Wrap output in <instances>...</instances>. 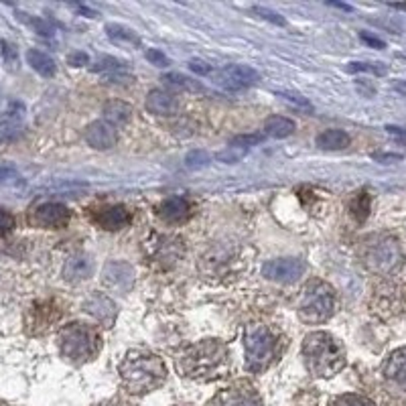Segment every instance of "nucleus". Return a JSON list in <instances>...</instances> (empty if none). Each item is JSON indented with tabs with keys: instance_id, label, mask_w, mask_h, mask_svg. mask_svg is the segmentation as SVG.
Segmentation results:
<instances>
[{
	"instance_id": "f257e3e1",
	"label": "nucleus",
	"mask_w": 406,
	"mask_h": 406,
	"mask_svg": "<svg viewBox=\"0 0 406 406\" xmlns=\"http://www.w3.org/2000/svg\"><path fill=\"white\" fill-rule=\"evenodd\" d=\"M228 350L219 339H203L179 353L177 370L181 376L193 380H209L226 365Z\"/></svg>"
},
{
	"instance_id": "f03ea898",
	"label": "nucleus",
	"mask_w": 406,
	"mask_h": 406,
	"mask_svg": "<svg viewBox=\"0 0 406 406\" xmlns=\"http://www.w3.org/2000/svg\"><path fill=\"white\" fill-rule=\"evenodd\" d=\"M120 378L128 392L147 394L165 382L167 368L155 353L130 352L120 364Z\"/></svg>"
},
{
	"instance_id": "7ed1b4c3",
	"label": "nucleus",
	"mask_w": 406,
	"mask_h": 406,
	"mask_svg": "<svg viewBox=\"0 0 406 406\" xmlns=\"http://www.w3.org/2000/svg\"><path fill=\"white\" fill-rule=\"evenodd\" d=\"M303 358L309 372L319 378H331L345 365V350L325 331L309 333L303 341Z\"/></svg>"
},
{
	"instance_id": "20e7f679",
	"label": "nucleus",
	"mask_w": 406,
	"mask_h": 406,
	"mask_svg": "<svg viewBox=\"0 0 406 406\" xmlns=\"http://www.w3.org/2000/svg\"><path fill=\"white\" fill-rule=\"evenodd\" d=\"M59 350L63 353V358L73 362V364H83L94 360L102 339L98 335L94 327L85 323H69L59 331Z\"/></svg>"
},
{
	"instance_id": "39448f33",
	"label": "nucleus",
	"mask_w": 406,
	"mask_h": 406,
	"mask_svg": "<svg viewBox=\"0 0 406 406\" xmlns=\"http://www.w3.org/2000/svg\"><path fill=\"white\" fill-rule=\"evenodd\" d=\"M246 348V365L250 372H262L276 360L281 341L266 325H250L244 335Z\"/></svg>"
},
{
	"instance_id": "423d86ee",
	"label": "nucleus",
	"mask_w": 406,
	"mask_h": 406,
	"mask_svg": "<svg viewBox=\"0 0 406 406\" xmlns=\"http://www.w3.org/2000/svg\"><path fill=\"white\" fill-rule=\"evenodd\" d=\"M335 309V293L323 281H309L298 298V317L305 323H323Z\"/></svg>"
},
{
	"instance_id": "0eeeda50",
	"label": "nucleus",
	"mask_w": 406,
	"mask_h": 406,
	"mask_svg": "<svg viewBox=\"0 0 406 406\" xmlns=\"http://www.w3.org/2000/svg\"><path fill=\"white\" fill-rule=\"evenodd\" d=\"M400 260H402V252H400V246L394 238H382L365 250L368 269L380 272V274L392 272L400 264Z\"/></svg>"
},
{
	"instance_id": "6e6552de",
	"label": "nucleus",
	"mask_w": 406,
	"mask_h": 406,
	"mask_svg": "<svg viewBox=\"0 0 406 406\" xmlns=\"http://www.w3.org/2000/svg\"><path fill=\"white\" fill-rule=\"evenodd\" d=\"M31 226L43 228V230H59L66 228L69 222V209L63 203H41L35 209H31L28 216Z\"/></svg>"
},
{
	"instance_id": "1a4fd4ad",
	"label": "nucleus",
	"mask_w": 406,
	"mask_h": 406,
	"mask_svg": "<svg viewBox=\"0 0 406 406\" xmlns=\"http://www.w3.org/2000/svg\"><path fill=\"white\" fill-rule=\"evenodd\" d=\"M305 271H307V264L298 258H276V260H269L262 266V276L272 283L291 284L295 283L298 276H303Z\"/></svg>"
},
{
	"instance_id": "9d476101",
	"label": "nucleus",
	"mask_w": 406,
	"mask_h": 406,
	"mask_svg": "<svg viewBox=\"0 0 406 406\" xmlns=\"http://www.w3.org/2000/svg\"><path fill=\"white\" fill-rule=\"evenodd\" d=\"M207 406H262V400L252 386L236 384L231 388H226L216 394Z\"/></svg>"
},
{
	"instance_id": "9b49d317",
	"label": "nucleus",
	"mask_w": 406,
	"mask_h": 406,
	"mask_svg": "<svg viewBox=\"0 0 406 406\" xmlns=\"http://www.w3.org/2000/svg\"><path fill=\"white\" fill-rule=\"evenodd\" d=\"M214 76H216L217 83H222L228 90H244L258 81V71L248 66H228V68L217 69Z\"/></svg>"
},
{
	"instance_id": "f8f14e48",
	"label": "nucleus",
	"mask_w": 406,
	"mask_h": 406,
	"mask_svg": "<svg viewBox=\"0 0 406 406\" xmlns=\"http://www.w3.org/2000/svg\"><path fill=\"white\" fill-rule=\"evenodd\" d=\"M83 136H85V142H88L92 149L98 150H108L118 142V132H116V128H114L112 124H108L106 120L92 122V124L85 128Z\"/></svg>"
},
{
	"instance_id": "ddd939ff",
	"label": "nucleus",
	"mask_w": 406,
	"mask_h": 406,
	"mask_svg": "<svg viewBox=\"0 0 406 406\" xmlns=\"http://www.w3.org/2000/svg\"><path fill=\"white\" fill-rule=\"evenodd\" d=\"M83 309L90 315H94L95 319L102 321V325H106V327H112L116 323V317H118V309H116L114 301L106 295H102V293H94L85 298Z\"/></svg>"
},
{
	"instance_id": "4468645a",
	"label": "nucleus",
	"mask_w": 406,
	"mask_h": 406,
	"mask_svg": "<svg viewBox=\"0 0 406 406\" xmlns=\"http://www.w3.org/2000/svg\"><path fill=\"white\" fill-rule=\"evenodd\" d=\"M104 283L112 286V288H118L122 293L130 291V286L135 283V269L128 264V262H108L104 266Z\"/></svg>"
},
{
	"instance_id": "2eb2a0df",
	"label": "nucleus",
	"mask_w": 406,
	"mask_h": 406,
	"mask_svg": "<svg viewBox=\"0 0 406 406\" xmlns=\"http://www.w3.org/2000/svg\"><path fill=\"white\" fill-rule=\"evenodd\" d=\"M384 376L394 388L406 392V348H400L388 358L384 365Z\"/></svg>"
},
{
	"instance_id": "dca6fc26",
	"label": "nucleus",
	"mask_w": 406,
	"mask_h": 406,
	"mask_svg": "<svg viewBox=\"0 0 406 406\" xmlns=\"http://www.w3.org/2000/svg\"><path fill=\"white\" fill-rule=\"evenodd\" d=\"M94 260L88 254H76V256L68 258L66 266H63V279L69 283H80V281H88L94 274Z\"/></svg>"
},
{
	"instance_id": "f3484780",
	"label": "nucleus",
	"mask_w": 406,
	"mask_h": 406,
	"mask_svg": "<svg viewBox=\"0 0 406 406\" xmlns=\"http://www.w3.org/2000/svg\"><path fill=\"white\" fill-rule=\"evenodd\" d=\"M130 212L126 209V207H122V205H112V207H106V209H102V212H98V216H95V222H98V226L100 228H104V230H122V228H126L128 224H130Z\"/></svg>"
},
{
	"instance_id": "a211bd4d",
	"label": "nucleus",
	"mask_w": 406,
	"mask_h": 406,
	"mask_svg": "<svg viewBox=\"0 0 406 406\" xmlns=\"http://www.w3.org/2000/svg\"><path fill=\"white\" fill-rule=\"evenodd\" d=\"M147 110L157 116H171V114H177V110H179V100L169 92L152 90L147 95Z\"/></svg>"
},
{
	"instance_id": "6ab92c4d",
	"label": "nucleus",
	"mask_w": 406,
	"mask_h": 406,
	"mask_svg": "<svg viewBox=\"0 0 406 406\" xmlns=\"http://www.w3.org/2000/svg\"><path fill=\"white\" fill-rule=\"evenodd\" d=\"M189 212V203L185 202L183 197H169L167 202H162L159 205V217L167 224H179V222L187 219Z\"/></svg>"
},
{
	"instance_id": "aec40b11",
	"label": "nucleus",
	"mask_w": 406,
	"mask_h": 406,
	"mask_svg": "<svg viewBox=\"0 0 406 406\" xmlns=\"http://www.w3.org/2000/svg\"><path fill=\"white\" fill-rule=\"evenodd\" d=\"M23 112H25L23 104H13L11 110H9V116L4 120H0V142H9L21 132Z\"/></svg>"
},
{
	"instance_id": "412c9836",
	"label": "nucleus",
	"mask_w": 406,
	"mask_h": 406,
	"mask_svg": "<svg viewBox=\"0 0 406 406\" xmlns=\"http://www.w3.org/2000/svg\"><path fill=\"white\" fill-rule=\"evenodd\" d=\"M181 252H183V248L177 238H162V242L155 250V262H161V266L169 269L179 260Z\"/></svg>"
},
{
	"instance_id": "4be33fe9",
	"label": "nucleus",
	"mask_w": 406,
	"mask_h": 406,
	"mask_svg": "<svg viewBox=\"0 0 406 406\" xmlns=\"http://www.w3.org/2000/svg\"><path fill=\"white\" fill-rule=\"evenodd\" d=\"M59 313H53L51 305H35L31 313H28V327H33V333H41L45 331L49 325L57 321Z\"/></svg>"
},
{
	"instance_id": "5701e85b",
	"label": "nucleus",
	"mask_w": 406,
	"mask_h": 406,
	"mask_svg": "<svg viewBox=\"0 0 406 406\" xmlns=\"http://www.w3.org/2000/svg\"><path fill=\"white\" fill-rule=\"evenodd\" d=\"M295 122L288 120V118H283V116H272L269 120L264 122V126L260 128V135L264 138H286L295 132Z\"/></svg>"
},
{
	"instance_id": "b1692460",
	"label": "nucleus",
	"mask_w": 406,
	"mask_h": 406,
	"mask_svg": "<svg viewBox=\"0 0 406 406\" xmlns=\"http://www.w3.org/2000/svg\"><path fill=\"white\" fill-rule=\"evenodd\" d=\"M132 114H135L132 106H128L126 102H118V100H116V102H110V104H106V108H104V120L116 128V126H124V124H128L130 118H132Z\"/></svg>"
},
{
	"instance_id": "393cba45",
	"label": "nucleus",
	"mask_w": 406,
	"mask_h": 406,
	"mask_svg": "<svg viewBox=\"0 0 406 406\" xmlns=\"http://www.w3.org/2000/svg\"><path fill=\"white\" fill-rule=\"evenodd\" d=\"M27 61L31 68L35 69L37 73H41L43 78H53L55 71V61L47 53H43L39 49H28L27 51Z\"/></svg>"
},
{
	"instance_id": "a878e982",
	"label": "nucleus",
	"mask_w": 406,
	"mask_h": 406,
	"mask_svg": "<svg viewBox=\"0 0 406 406\" xmlns=\"http://www.w3.org/2000/svg\"><path fill=\"white\" fill-rule=\"evenodd\" d=\"M350 145V136L345 135L343 130H325L317 136V147L323 150H341Z\"/></svg>"
},
{
	"instance_id": "bb28decb",
	"label": "nucleus",
	"mask_w": 406,
	"mask_h": 406,
	"mask_svg": "<svg viewBox=\"0 0 406 406\" xmlns=\"http://www.w3.org/2000/svg\"><path fill=\"white\" fill-rule=\"evenodd\" d=\"M106 35L116 45H128V47H138L140 45V37L136 35L135 31L128 27H122V25H108Z\"/></svg>"
},
{
	"instance_id": "cd10ccee",
	"label": "nucleus",
	"mask_w": 406,
	"mask_h": 406,
	"mask_svg": "<svg viewBox=\"0 0 406 406\" xmlns=\"http://www.w3.org/2000/svg\"><path fill=\"white\" fill-rule=\"evenodd\" d=\"M162 81L171 88L177 90H187V92H202V83L199 81H193L191 78H185L181 73H167L162 76Z\"/></svg>"
},
{
	"instance_id": "c85d7f7f",
	"label": "nucleus",
	"mask_w": 406,
	"mask_h": 406,
	"mask_svg": "<svg viewBox=\"0 0 406 406\" xmlns=\"http://www.w3.org/2000/svg\"><path fill=\"white\" fill-rule=\"evenodd\" d=\"M248 150L250 149H244V147H240V145H234V142H230V147H226V149L217 152L216 161L226 162V165H234V162L242 161L244 157L248 155Z\"/></svg>"
},
{
	"instance_id": "c756f323",
	"label": "nucleus",
	"mask_w": 406,
	"mask_h": 406,
	"mask_svg": "<svg viewBox=\"0 0 406 406\" xmlns=\"http://www.w3.org/2000/svg\"><path fill=\"white\" fill-rule=\"evenodd\" d=\"M350 209H352V216L358 222H364L368 214H370V195L368 193H358L350 203Z\"/></svg>"
},
{
	"instance_id": "7c9ffc66",
	"label": "nucleus",
	"mask_w": 406,
	"mask_h": 406,
	"mask_svg": "<svg viewBox=\"0 0 406 406\" xmlns=\"http://www.w3.org/2000/svg\"><path fill=\"white\" fill-rule=\"evenodd\" d=\"M19 19H21L23 23H27L31 28H35L41 37H53V27H51L47 21L37 19V16H31V14H25V13H19Z\"/></svg>"
},
{
	"instance_id": "2f4dec72",
	"label": "nucleus",
	"mask_w": 406,
	"mask_h": 406,
	"mask_svg": "<svg viewBox=\"0 0 406 406\" xmlns=\"http://www.w3.org/2000/svg\"><path fill=\"white\" fill-rule=\"evenodd\" d=\"M345 71L350 73H358V71H365V73H376V76H386L388 68L384 63H362V61H352L345 66Z\"/></svg>"
},
{
	"instance_id": "473e14b6",
	"label": "nucleus",
	"mask_w": 406,
	"mask_h": 406,
	"mask_svg": "<svg viewBox=\"0 0 406 406\" xmlns=\"http://www.w3.org/2000/svg\"><path fill=\"white\" fill-rule=\"evenodd\" d=\"M185 165H187L189 169L205 167V165H209V155H207L205 150H193V152H189V155L185 157Z\"/></svg>"
},
{
	"instance_id": "72a5a7b5",
	"label": "nucleus",
	"mask_w": 406,
	"mask_h": 406,
	"mask_svg": "<svg viewBox=\"0 0 406 406\" xmlns=\"http://www.w3.org/2000/svg\"><path fill=\"white\" fill-rule=\"evenodd\" d=\"M252 11H254L256 14H260V19L269 21V23H272V25H281V27L286 25V21H284L283 16H281L279 13H272L271 9H264V6H254Z\"/></svg>"
},
{
	"instance_id": "f704fd0d",
	"label": "nucleus",
	"mask_w": 406,
	"mask_h": 406,
	"mask_svg": "<svg viewBox=\"0 0 406 406\" xmlns=\"http://www.w3.org/2000/svg\"><path fill=\"white\" fill-rule=\"evenodd\" d=\"M0 47H2V57H4V63H6V66H9L11 69L16 68V63H19L16 49H14L9 41H2V43H0Z\"/></svg>"
},
{
	"instance_id": "c9c22d12",
	"label": "nucleus",
	"mask_w": 406,
	"mask_h": 406,
	"mask_svg": "<svg viewBox=\"0 0 406 406\" xmlns=\"http://www.w3.org/2000/svg\"><path fill=\"white\" fill-rule=\"evenodd\" d=\"M279 95H281V98H284V100H288L291 104H295V106H298V108L311 110V104H309V100H307V98H303L301 94H293V92H279Z\"/></svg>"
},
{
	"instance_id": "e433bc0d",
	"label": "nucleus",
	"mask_w": 406,
	"mask_h": 406,
	"mask_svg": "<svg viewBox=\"0 0 406 406\" xmlns=\"http://www.w3.org/2000/svg\"><path fill=\"white\" fill-rule=\"evenodd\" d=\"M120 69H124V63L116 61V59H104V61H98L94 66V71H114V73H118Z\"/></svg>"
},
{
	"instance_id": "4c0bfd02",
	"label": "nucleus",
	"mask_w": 406,
	"mask_h": 406,
	"mask_svg": "<svg viewBox=\"0 0 406 406\" xmlns=\"http://www.w3.org/2000/svg\"><path fill=\"white\" fill-rule=\"evenodd\" d=\"M13 230H14V217L11 216L9 212L0 209V238L6 236V234H11Z\"/></svg>"
},
{
	"instance_id": "58836bf2",
	"label": "nucleus",
	"mask_w": 406,
	"mask_h": 406,
	"mask_svg": "<svg viewBox=\"0 0 406 406\" xmlns=\"http://www.w3.org/2000/svg\"><path fill=\"white\" fill-rule=\"evenodd\" d=\"M331 406H368V402L362 400L360 396H352V394H348V396H339L338 400H335Z\"/></svg>"
},
{
	"instance_id": "ea45409f",
	"label": "nucleus",
	"mask_w": 406,
	"mask_h": 406,
	"mask_svg": "<svg viewBox=\"0 0 406 406\" xmlns=\"http://www.w3.org/2000/svg\"><path fill=\"white\" fill-rule=\"evenodd\" d=\"M68 63L73 66V68H83V66L90 63V57H88V53H83V51H73L68 57Z\"/></svg>"
},
{
	"instance_id": "a19ab883",
	"label": "nucleus",
	"mask_w": 406,
	"mask_h": 406,
	"mask_svg": "<svg viewBox=\"0 0 406 406\" xmlns=\"http://www.w3.org/2000/svg\"><path fill=\"white\" fill-rule=\"evenodd\" d=\"M360 39L364 41L365 45H370V47H376V49H384L386 47V43L378 37H374V35H370V33H360Z\"/></svg>"
},
{
	"instance_id": "79ce46f5",
	"label": "nucleus",
	"mask_w": 406,
	"mask_h": 406,
	"mask_svg": "<svg viewBox=\"0 0 406 406\" xmlns=\"http://www.w3.org/2000/svg\"><path fill=\"white\" fill-rule=\"evenodd\" d=\"M372 159H374V161H378V162H384V165H390V162L402 161V155H394V152L380 155V152H376V155H372Z\"/></svg>"
},
{
	"instance_id": "37998d69",
	"label": "nucleus",
	"mask_w": 406,
	"mask_h": 406,
	"mask_svg": "<svg viewBox=\"0 0 406 406\" xmlns=\"http://www.w3.org/2000/svg\"><path fill=\"white\" fill-rule=\"evenodd\" d=\"M147 59L149 61H152L155 66H167L169 61H167V57L161 53V51H157V49H150V51H147Z\"/></svg>"
},
{
	"instance_id": "c03bdc74",
	"label": "nucleus",
	"mask_w": 406,
	"mask_h": 406,
	"mask_svg": "<svg viewBox=\"0 0 406 406\" xmlns=\"http://www.w3.org/2000/svg\"><path fill=\"white\" fill-rule=\"evenodd\" d=\"M191 71H195V73H199V76H209L212 73V68L207 66V63H203V61H197V59H193L189 63Z\"/></svg>"
},
{
	"instance_id": "a18cd8bd",
	"label": "nucleus",
	"mask_w": 406,
	"mask_h": 406,
	"mask_svg": "<svg viewBox=\"0 0 406 406\" xmlns=\"http://www.w3.org/2000/svg\"><path fill=\"white\" fill-rule=\"evenodd\" d=\"M386 130H388V132H390V135H392V136H396V138H402V140H406V130H405V128H396V126H388Z\"/></svg>"
},
{
	"instance_id": "49530a36",
	"label": "nucleus",
	"mask_w": 406,
	"mask_h": 406,
	"mask_svg": "<svg viewBox=\"0 0 406 406\" xmlns=\"http://www.w3.org/2000/svg\"><path fill=\"white\" fill-rule=\"evenodd\" d=\"M100 406H128L126 402H122V400H118V398H114V400H106L104 405Z\"/></svg>"
},
{
	"instance_id": "de8ad7c7",
	"label": "nucleus",
	"mask_w": 406,
	"mask_h": 406,
	"mask_svg": "<svg viewBox=\"0 0 406 406\" xmlns=\"http://www.w3.org/2000/svg\"><path fill=\"white\" fill-rule=\"evenodd\" d=\"M394 88H396L398 92H405V94H406V83H405V81H400V80L394 81Z\"/></svg>"
}]
</instances>
